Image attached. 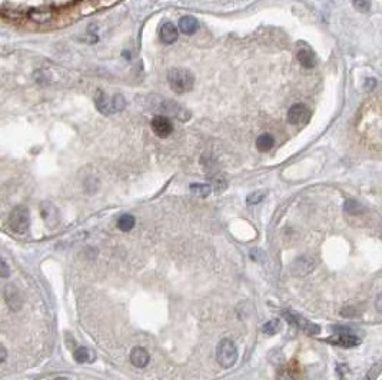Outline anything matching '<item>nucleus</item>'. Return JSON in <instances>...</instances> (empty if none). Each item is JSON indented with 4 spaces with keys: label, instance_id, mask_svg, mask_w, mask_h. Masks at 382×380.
Segmentation results:
<instances>
[{
    "label": "nucleus",
    "instance_id": "f257e3e1",
    "mask_svg": "<svg viewBox=\"0 0 382 380\" xmlns=\"http://www.w3.org/2000/svg\"><path fill=\"white\" fill-rule=\"evenodd\" d=\"M168 82L172 87V90L181 94L191 91L195 83V77L189 70L181 68H173L168 72Z\"/></svg>",
    "mask_w": 382,
    "mask_h": 380
},
{
    "label": "nucleus",
    "instance_id": "f03ea898",
    "mask_svg": "<svg viewBox=\"0 0 382 380\" xmlns=\"http://www.w3.org/2000/svg\"><path fill=\"white\" fill-rule=\"evenodd\" d=\"M151 102H152L153 110L166 114V117L168 116H173V117L179 119V120H188L191 117V113L185 107H182L181 105H178L176 102H173V100H168L165 99V98H159V96H152Z\"/></svg>",
    "mask_w": 382,
    "mask_h": 380
},
{
    "label": "nucleus",
    "instance_id": "7ed1b4c3",
    "mask_svg": "<svg viewBox=\"0 0 382 380\" xmlns=\"http://www.w3.org/2000/svg\"><path fill=\"white\" fill-rule=\"evenodd\" d=\"M126 102L121 94H116L113 98H109L103 90H96L95 93V106L103 114H113L123 110Z\"/></svg>",
    "mask_w": 382,
    "mask_h": 380
},
{
    "label": "nucleus",
    "instance_id": "20e7f679",
    "mask_svg": "<svg viewBox=\"0 0 382 380\" xmlns=\"http://www.w3.org/2000/svg\"><path fill=\"white\" fill-rule=\"evenodd\" d=\"M9 225L10 229L17 233V235H24L29 226H31V216H29V209L26 206H16L15 209L10 212L9 216Z\"/></svg>",
    "mask_w": 382,
    "mask_h": 380
},
{
    "label": "nucleus",
    "instance_id": "39448f33",
    "mask_svg": "<svg viewBox=\"0 0 382 380\" xmlns=\"http://www.w3.org/2000/svg\"><path fill=\"white\" fill-rule=\"evenodd\" d=\"M216 359H218V363L223 369H229L235 365L238 359V350L235 343L229 339L221 340L218 344V349H216Z\"/></svg>",
    "mask_w": 382,
    "mask_h": 380
},
{
    "label": "nucleus",
    "instance_id": "423d86ee",
    "mask_svg": "<svg viewBox=\"0 0 382 380\" xmlns=\"http://www.w3.org/2000/svg\"><path fill=\"white\" fill-rule=\"evenodd\" d=\"M283 318L288 320L289 323H292L293 326H297L299 330H302L304 333L308 336H316L321 333V326L313 323L311 320L305 319L304 316H301L298 313L292 312V310H285L283 312Z\"/></svg>",
    "mask_w": 382,
    "mask_h": 380
},
{
    "label": "nucleus",
    "instance_id": "0eeeda50",
    "mask_svg": "<svg viewBox=\"0 0 382 380\" xmlns=\"http://www.w3.org/2000/svg\"><path fill=\"white\" fill-rule=\"evenodd\" d=\"M309 117H311V112H309V109H308L305 105H302V103H297V105H293V106L288 110V122H289L290 124H293V126H302V124H305V123H308V120H309Z\"/></svg>",
    "mask_w": 382,
    "mask_h": 380
},
{
    "label": "nucleus",
    "instance_id": "6e6552de",
    "mask_svg": "<svg viewBox=\"0 0 382 380\" xmlns=\"http://www.w3.org/2000/svg\"><path fill=\"white\" fill-rule=\"evenodd\" d=\"M3 297L5 302L9 306L12 312H19L23 306V297L20 295V290L16 288L15 284H8L3 290Z\"/></svg>",
    "mask_w": 382,
    "mask_h": 380
},
{
    "label": "nucleus",
    "instance_id": "1a4fd4ad",
    "mask_svg": "<svg viewBox=\"0 0 382 380\" xmlns=\"http://www.w3.org/2000/svg\"><path fill=\"white\" fill-rule=\"evenodd\" d=\"M315 269V260L311 256H301L295 259V262L290 266V272L297 277H304L309 274Z\"/></svg>",
    "mask_w": 382,
    "mask_h": 380
},
{
    "label": "nucleus",
    "instance_id": "9d476101",
    "mask_svg": "<svg viewBox=\"0 0 382 380\" xmlns=\"http://www.w3.org/2000/svg\"><path fill=\"white\" fill-rule=\"evenodd\" d=\"M151 128H152L153 133L159 137H168L172 132H173V124L169 120V117L158 114L155 116L151 122Z\"/></svg>",
    "mask_w": 382,
    "mask_h": 380
},
{
    "label": "nucleus",
    "instance_id": "9b49d317",
    "mask_svg": "<svg viewBox=\"0 0 382 380\" xmlns=\"http://www.w3.org/2000/svg\"><path fill=\"white\" fill-rule=\"evenodd\" d=\"M40 214H42V219L46 223L47 228L53 229L59 225V210L50 202H43L40 205Z\"/></svg>",
    "mask_w": 382,
    "mask_h": 380
},
{
    "label": "nucleus",
    "instance_id": "f8f14e48",
    "mask_svg": "<svg viewBox=\"0 0 382 380\" xmlns=\"http://www.w3.org/2000/svg\"><path fill=\"white\" fill-rule=\"evenodd\" d=\"M327 343H331L332 346L338 347H344V349H352V347H358L361 344V339L355 335H334L325 340Z\"/></svg>",
    "mask_w": 382,
    "mask_h": 380
},
{
    "label": "nucleus",
    "instance_id": "ddd939ff",
    "mask_svg": "<svg viewBox=\"0 0 382 380\" xmlns=\"http://www.w3.org/2000/svg\"><path fill=\"white\" fill-rule=\"evenodd\" d=\"M130 362L135 367L143 369L149 363V353L143 347H135L130 352Z\"/></svg>",
    "mask_w": 382,
    "mask_h": 380
},
{
    "label": "nucleus",
    "instance_id": "4468645a",
    "mask_svg": "<svg viewBox=\"0 0 382 380\" xmlns=\"http://www.w3.org/2000/svg\"><path fill=\"white\" fill-rule=\"evenodd\" d=\"M297 57H298V61L306 69H311L315 66V53L312 50L308 47V46H302L299 47L298 53H297Z\"/></svg>",
    "mask_w": 382,
    "mask_h": 380
},
{
    "label": "nucleus",
    "instance_id": "2eb2a0df",
    "mask_svg": "<svg viewBox=\"0 0 382 380\" xmlns=\"http://www.w3.org/2000/svg\"><path fill=\"white\" fill-rule=\"evenodd\" d=\"M178 39V27L173 23H165L161 27V40L165 45H172Z\"/></svg>",
    "mask_w": 382,
    "mask_h": 380
},
{
    "label": "nucleus",
    "instance_id": "dca6fc26",
    "mask_svg": "<svg viewBox=\"0 0 382 380\" xmlns=\"http://www.w3.org/2000/svg\"><path fill=\"white\" fill-rule=\"evenodd\" d=\"M73 358H75L77 363H92V362L96 360V353L92 349L82 346V347H77L73 352Z\"/></svg>",
    "mask_w": 382,
    "mask_h": 380
},
{
    "label": "nucleus",
    "instance_id": "f3484780",
    "mask_svg": "<svg viewBox=\"0 0 382 380\" xmlns=\"http://www.w3.org/2000/svg\"><path fill=\"white\" fill-rule=\"evenodd\" d=\"M179 29H181L182 33L191 36V35H193L199 29V22L193 16H184L179 20Z\"/></svg>",
    "mask_w": 382,
    "mask_h": 380
},
{
    "label": "nucleus",
    "instance_id": "a211bd4d",
    "mask_svg": "<svg viewBox=\"0 0 382 380\" xmlns=\"http://www.w3.org/2000/svg\"><path fill=\"white\" fill-rule=\"evenodd\" d=\"M27 17L31 19L32 22L36 23H47L53 19V12L50 10H40V9H33L29 10Z\"/></svg>",
    "mask_w": 382,
    "mask_h": 380
},
{
    "label": "nucleus",
    "instance_id": "6ab92c4d",
    "mask_svg": "<svg viewBox=\"0 0 382 380\" xmlns=\"http://www.w3.org/2000/svg\"><path fill=\"white\" fill-rule=\"evenodd\" d=\"M274 145H275V139L269 133L260 135L258 137V140H256V147H258L259 152H269L274 147Z\"/></svg>",
    "mask_w": 382,
    "mask_h": 380
},
{
    "label": "nucleus",
    "instance_id": "aec40b11",
    "mask_svg": "<svg viewBox=\"0 0 382 380\" xmlns=\"http://www.w3.org/2000/svg\"><path fill=\"white\" fill-rule=\"evenodd\" d=\"M191 192L195 196H199V198H208L211 195V192H212V186L196 183V184H191Z\"/></svg>",
    "mask_w": 382,
    "mask_h": 380
},
{
    "label": "nucleus",
    "instance_id": "412c9836",
    "mask_svg": "<svg viewBox=\"0 0 382 380\" xmlns=\"http://www.w3.org/2000/svg\"><path fill=\"white\" fill-rule=\"evenodd\" d=\"M135 226V217L132 214H123L117 220V228L122 232H129Z\"/></svg>",
    "mask_w": 382,
    "mask_h": 380
},
{
    "label": "nucleus",
    "instance_id": "4be33fe9",
    "mask_svg": "<svg viewBox=\"0 0 382 380\" xmlns=\"http://www.w3.org/2000/svg\"><path fill=\"white\" fill-rule=\"evenodd\" d=\"M262 330H263V333H265V335H269V336L275 335V333H278V332L281 330V322H279L278 319L269 320V322H267V323L263 325Z\"/></svg>",
    "mask_w": 382,
    "mask_h": 380
},
{
    "label": "nucleus",
    "instance_id": "5701e85b",
    "mask_svg": "<svg viewBox=\"0 0 382 380\" xmlns=\"http://www.w3.org/2000/svg\"><path fill=\"white\" fill-rule=\"evenodd\" d=\"M329 330L335 335H355L354 329L348 325H335V326L329 327Z\"/></svg>",
    "mask_w": 382,
    "mask_h": 380
},
{
    "label": "nucleus",
    "instance_id": "b1692460",
    "mask_svg": "<svg viewBox=\"0 0 382 380\" xmlns=\"http://www.w3.org/2000/svg\"><path fill=\"white\" fill-rule=\"evenodd\" d=\"M382 372V362H378V363H375L369 370H368V373L365 374V377H364V380H376L378 377H379V374H381Z\"/></svg>",
    "mask_w": 382,
    "mask_h": 380
},
{
    "label": "nucleus",
    "instance_id": "393cba45",
    "mask_svg": "<svg viewBox=\"0 0 382 380\" xmlns=\"http://www.w3.org/2000/svg\"><path fill=\"white\" fill-rule=\"evenodd\" d=\"M345 210L349 213V214H358V213L362 212V206L359 205L357 200L348 199V200L345 202Z\"/></svg>",
    "mask_w": 382,
    "mask_h": 380
},
{
    "label": "nucleus",
    "instance_id": "a878e982",
    "mask_svg": "<svg viewBox=\"0 0 382 380\" xmlns=\"http://www.w3.org/2000/svg\"><path fill=\"white\" fill-rule=\"evenodd\" d=\"M352 3H354V8L361 13H367L371 9V0H352Z\"/></svg>",
    "mask_w": 382,
    "mask_h": 380
},
{
    "label": "nucleus",
    "instance_id": "bb28decb",
    "mask_svg": "<svg viewBox=\"0 0 382 380\" xmlns=\"http://www.w3.org/2000/svg\"><path fill=\"white\" fill-rule=\"evenodd\" d=\"M263 199H265V193L263 192H253V193H251L246 198V203L248 205H258Z\"/></svg>",
    "mask_w": 382,
    "mask_h": 380
},
{
    "label": "nucleus",
    "instance_id": "cd10ccee",
    "mask_svg": "<svg viewBox=\"0 0 382 380\" xmlns=\"http://www.w3.org/2000/svg\"><path fill=\"white\" fill-rule=\"evenodd\" d=\"M0 269H2V272H0V276L3 277V279H8L9 277V266L8 263H6V260L2 258L0 260Z\"/></svg>",
    "mask_w": 382,
    "mask_h": 380
},
{
    "label": "nucleus",
    "instance_id": "c85d7f7f",
    "mask_svg": "<svg viewBox=\"0 0 382 380\" xmlns=\"http://www.w3.org/2000/svg\"><path fill=\"white\" fill-rule=\"evenodd\" d=\"M375 86H376V80L371 77V79H367V82L364 84V89H365V90H374Z\"/></svg>",
    "mask_w": 382,
    "mask_h": 380
},
{
    "label": "nucleus",
    "instance_id": "c756f323",
    "mask_svg": "<svg viewBox=\"0 0 382 380\" xmlns=\"http://www.w3.org/2000/svg\"><path fill=\"white\" fill-rule=\"evenodd\" d=\"M375 309L379 313H382V293H379L376 296V300H375Z\"/></svg>",
    "mask_w": 382,
    "mask_h": 380
},
{
    "label": "nucleus",
    "instance_id": "7c9ffc66",
    "mask_svg": "<svg viewBox=\"0 0 382 380\" xmlns=\"http://www.w3.org/2000/svg\"><path fill=\"white\" fill-rule=\"evenodd\" d=\"M0 353H2V363H5V360L8 358V352H6L5 346H0Z\"/></svg>",
    "mask_w": 382,
    "mask_h": 380
},
{
    "label": "nucleus",
    "instance_id": "2f4dec72",
    "mask_svg": "<svg viewBox=\"0 0 382 380\" xmlns=\"http://www.w3.org/2000/svg\"><path fill=\"white\" fill-rule=\"evenodd\" d=\"M56 380H69V379H66V377H57Z\"/></svg>",
    "mask_w": 382,
    "mask_h": 380
}]
</instances>
